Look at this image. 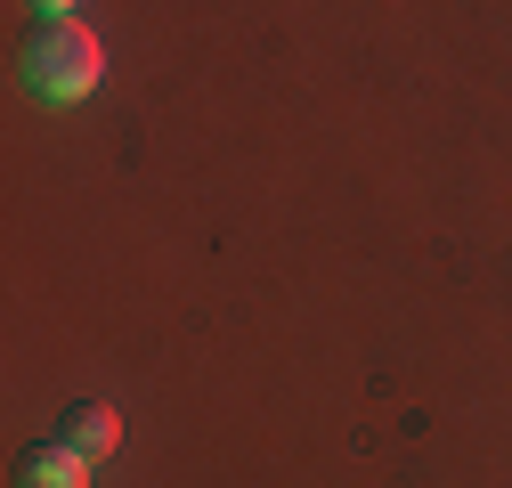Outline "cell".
<instances>
[{
  "instance_id": "cell-2",
  "label": "cell",
  "mask_w": 512,
  "mask_h": 488,
  "mask_svg": "<svg viewBox=\"0 0 512 488\" xmlns=\"http://www.w3.org/2000/svg\"><path fill=\"white\" fill-rule=\"evenodd\" d=\"M9 488H90V456H74L66 440H33L25 456H17V472H9Z\"/></svg>"
},
{
  "instance_id": "cell-4",
  "label": "cell",
  "mask_w": 512,
  "mask_h": 488,
  "mask_svg": "<svg viewBox=\"0 0 512 488\" xmlns=\"http://www.w3.org/2000/svg\"><path fill=\"white\" fill-rule=\"evenodd\" d=\"M33 17H74V0H33Z\"/></svg>"
},
{
  "instance_id": "cell-3",
  "label": "cell",
  "mask_w": 512,
  "mask_h": 488,
  "mask_svg": "<svg viewBox=\"0 0 512 488\" xmlns=\"http://www.w3.org/2000/svg\"><path fill=\"white\" fill-rule=\"evenodd\" d=\"M57 440H66L74 456H114V448H122V415H114V399H74L66 415H57Z\"/></svg>"
},
{
  "instance_id": "cell-1",
  "label": "cell",
  "mask_w": 512,
  "mask_h": 488,
  "mask_svg": "<svg viewBox=\"0 0 512 488\" xmlns=\"http://www.w3.org/2000/svg\"><path fill=\"white\" fill-rule=\"evenodd\" d=\"M98 74H106V49H98V33L74 25V17H33V33L17 41V82H25L33 98H49V106L90 98Z\"/></svg>"
}]
</instances>
